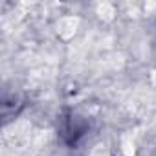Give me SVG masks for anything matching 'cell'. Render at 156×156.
Instances as JSON below:
<instances>
[{
  "instance_id": "6da1fadb",
  "label": "cell",
  "mask_w": 156,
  "mask_h": 156,
  "mask_svg": "<svg viewBox=\"0 0 156 156\" xmlns=\"http://www.w3.org/2000/svg\"><path fill=\"white\" fill-rule=\"evenodd\" d=\"M77 24H79V20L73 19V17H64V19H61V22H59V26H57L59 35H61L62 39H70V37L75 33Z\"/></svg>"
},
{
  "instance_id": "7a4b0ae2",
  "label": "cell",
  "mask_w": 156,
  "mask_h": 156,
  "mask_svg": "<svg viewBox=\"0 0 156 156\" xmlns=\"http://www.w3.org/2000/svg\"><path fill=\"white\" fill-rule=\"evenodd\" d=\"M98 13H99V17L112 19V15H114V6H112V4H99V6H98Z\"/></svg>"
},
{
  "instance_id": "3957f363",
  "label": "cell",
  "mask_w": 156,
  "mask_h": 156,
  "mask_svg": "<svg viewBox=\"0 0 156 156\" xmlns=\"http://www.w3.org/2000/svg\"><path fill=\"white\" fill-rule=\"evenodd\" d=\"M90 156H110V152H108L107 145H98L96 149H92Z\"/></svg>"
},
{
  "instance_id": "277c9868",
  "label": "cell",
  "mask_w": 156,
  "mask_h": 156,
  "mask_svg": "<svg viewBox=\"0 0 156 156\" xmlns=\"http://www.w3.org/2000/svg\"><path fill=\"white\" fill-rule=\"evenodd\" d=\"M123 151H125V156H132L134 154V145L130 141H127V138L123 140Z\"/></svg>"
}]
</instances>
